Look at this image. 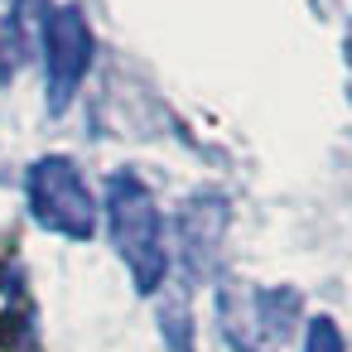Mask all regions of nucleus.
Returning <instances> with one entry per match:
<instances>
[{
  "label": "nucleus",
  "instance_id": "obj_5",
  "mask_svg": "<svg viewBox=\"0 0 352 352\" xmlns=\"http://www.w3.org/2000/svg\"><path fill=\"white\" fill-rule=\"evenodd\" d=\"M222 222H227V208L217 198H193L179 212V251L193 275H212V261L222 246Z\"/></svg>",
  "mask_w": 352,
  "mask_h": 352
},
{
  "label": "nucleus",
  "instance_id": "obj_1",
  "mask_svg": "<svg viewBox=\"0 0 352 352\" xmlns=\"http://www.w3.org/2000/svg\"><path fill=\"white\" fill-rule=\"evenodd\" d=\"M107 232H111V246L126 261L135 289L155 294L169 280V236H164L155 193L131 169H116L107 179Z\"/></svg>",
  "mask_w": 352,
  "mask_h": 352
},
{
  "label": "nucleus",
  "instance_id": "obj_7",
  "mask_svg": "<svg viewBox=\"0 0 352 352\" xmlns=\"http://www.w3.org/2000/svg\"><path fill=\"white\" fill-rule=\"evenodd\" d=\"M160 328L169 333V342H174V352H188V309H184V304H174V309H164V314H160Z\"/></svg>",
  "mask_w": 352,
  "mask_h": 352
},
{
  "label": "nucleus",
  "instance_id": "obj_4",
  "mask_svg": "<svg viewBox=\"0 0 352 352\" xmlns=\"http://www.w3.org/2000/svg\"><path fill=\"white\" fill-rule=\"evenodd\" d=\"M39 44H44V102L58 116L82 92V78L92 73V58H97V39L78 6H54L44 15Z\"/></svg>",
  "mask_w": 352,
  "mask_h": 352
},
{
  "label": "nucleus",
  "instance_id": "obj_6",
  "mask_svg": "<svg viewBox=\"0 0 352 352\" xmlns=\"http://www.w3.org/2000/svg\"><path fill=\"white\" fill-rule=\"evenodd\" d=\"M304 352H347V347H342V333H338V323H333L328 314L309 318V328H304Z\"/></svg>",
  "mask_w": 352,
  "mask_h": 352
},
{
  "label": "nucleus",
  "instance_id": "obj_3",
  "mask_svg": "<svg viewBox=\"0 0 352 352\" xmlns=\"http://www.w3.org/2000/svg\"><path fill=\"white\" fill-rule=\"evenodd\" d=\"M299 318L294 289H261V285H222L217 294V323L232 352H280Z\"/></svg>",
  "mask_w": 352,
  "mask_h": 352
},
{
  "label": "nucleus",
  "instance_id": "obj_2",
  "mask_svg": "<svg viewBox=\"0 0 352 352\" xmlns=\"http://www.w3.org/2000/svg\"><path fill=\"white\" fill-rule=\"evenodd\" d=\"M25 203H30V217L54 236H68V241L97 236V217H102L97 193L87 188L82 169L68 155H44L25 169Z\"/></svg>",
  "mask_w": 352,
  "mask_h": 352
}]
</instances>
